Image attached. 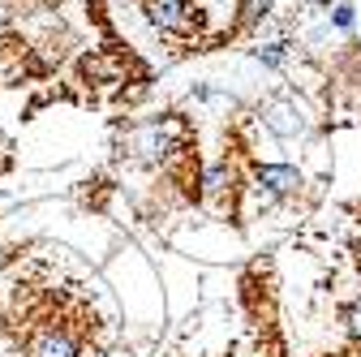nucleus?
<instances>
[{"label":"nucleus","mask_w":361,"mask_h":357,"mask_svg":"<svg viewBox=\"0 0 361 357\" xmlns=\"http://www.w3.org/2000/svg\"><path fill=\"white\" fill-rule=\"evenodd\" d=\"M129 147H133V155H138V159L168 168L176 155L190 151V129H185V121H180L176 112H168V116H159V121H147V125L133 129Z\"/></svg>","instance_id":"f257e3e1"},{"label":"nucleus","mask_w":361,"mask_h":357,"mask_svg":"<svg viewBox=\"0 0 361 357\" xmlns=\"http://www.w3.org/2000/svg\"><path fill=\"white\" fill-rule=\"evenodd\" d=\"M142 13L155 30L164 35H176V39H185L202 26V9L194 5V0H142Z\"/></svg>","instance_id":"f03ea898"},{"label":"nucleus","mask_w":361,"mask_h":357,"mask_svg":"<svg viewBox=\"0 0 361 357\" xmlns=\"http://www.w3.org/2000/svg\"><path fill=\"white\" fill-rule=\"evenodd\" d=\"M250 181H254V190H258L262 202H280V198H297L301 194L305 176L293 164H254L250 168Z\"/></svg>","instance_id":"7ed1b4c3"},{"label":"nucleus","mask_w":361,"mask_h":357,"mask_svg":"<svg viewBox=\"0 0 361 357\" xmlns=\"http://www.w3.org/2000/svg\"><path fill=\"white\" fill-rule=\"evenodd\" d=\"M198 186H202V198H211V202H224V198L233 202V190H237V164H233L228 155H219L215 164H207V168L198 172Z\"/></svg>","instance_id":"20e7f679"},{"label":"nucleus","mask_w":361,"mask_h":357,"mask_svg":"<svg viewBox=\"0 0 361 357\" xmlns=\"http://www.w3.org/2000/svg\"><path fill=\"white\" fill-rule=\"evenodd\" d=\"M262 121H267V129H271V133H280V138H297V133L305 129V121H301L297 104H271V108L262 112Z\"/></svg>","instance_id":"39448f33"},{"label":"nucleus","mask_w":361,"mask_h":357,"mask_svg":"<svg viewBox=\"0 0 361 357\" xmlns=\"http://www.w3.org/2000/svg\"><path fill=\"white\" fill-rule=\"evenodd\" d=\"M237 30H250V26H258L267 13H271V0H237Z\"/></svg>","instance_id":"423d86ee"},{"label":"nucleus","mask_w":361,"mask_h":357,"mask_svg":"<svg viewBox=\"0 0 361 357\" xmlns=\"http://www.w3.org/2000/svg\"><path fill=\"white\" fill-rule=\"evenodd\" d=\"M284 48L288 43H262V48H254V61L267 65V69H280L284 65Z\"/></svg>","instance_id":"0eeeda50"},{"label":"nucleus","mask_w":361,"mask_h":357,"mask_svg":"<svg viewBox=\"0 0 361 357\" xmlns=\"http://www.w3.org/2000/svg\"><path fill=\"white\" fill-rule=\"evenodd\" d=\"M331 26H336V30H353V26H357V9L348 5V0H340V5L331 9Z\"/></svg>","instance_id":"6e6552de"},{"label":"nucleus","mask_w":361,"mask_h":357,"mask_svg":"<svg viewBox=\"0 0 361 357\" xmlns=\"http://www.w3.org/2000/svg\"><path fill=\"white\" fill-rule=\"evenodd\" d=\"M344 327H348V336H353V340H361V297L344 310Z\"/></svg>","instance_id":"1a4fd4ad"},{"label":"nucleus","mask_w":361,"mask_h":357,"mask_svg":"<svg viewBox=\"0 0 361 357\" xmlns=\"http://www.w3.org/2000/svg\"><path fill=\"white\" fill-rule=\"evenodd\" d=\"M310 5H323V9H331V0H310Z\"/></svg>","instance_id":"9d476101"}]
</instances>
